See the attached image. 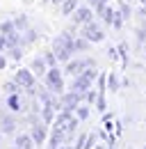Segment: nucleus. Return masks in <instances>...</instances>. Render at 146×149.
<instances>
[{
  "mask_svg": "<svg viewBox=\"0 0 146 149\" xmlns=\"http://www.w3.org/2000/svg\"><path fill=\"white\" fill-rule=\"evenodd\" d=\"M50 2H53V5H62L64 0H50Z\"/></svg>",
  "mask_w": 146,
  "mask_h": 149,
  "instance_id": "obj_32",
  "label": "nucleus"
},
{
  "mask_svg": "<svg viewBox=\"0 0 146 149\" xmlns=\"http://www.w3.org/2000/svg\"><path fill=\"white\" fill-rule=\"evenodd\" d=\"M7 51H9V57H12V60H21V57H23V48H21V44H18V46H9Z\"/></svg>",
  "mask_w": 146,
  "mask_h": 149,
  "instance_id": "obj_22",
  "label": "nucleus"
},
{
  "mask_svg": "<svg viewBox=\"0 0 146 149\" xmlns=\"http://www.w3.org/2000/svg\"><path fill=\"white\" fill-rule=\"evenodd\" d=\"M14 25H16V30H28L30 28V23H28V16L25 14H18V16H14Z\"/></svg>",
  "mask_w": 146,
  "mask_h": 149,
  "instance_id": "obj_15",
  "label": "nucleus"
},
{
  "mask_svg": "<svg viewBox=\"0 0 146 149\" xmlns=\"http://www.w3.org/2000/svg\"><path fill=\"white\" fill-rule=\"evenodd\" d=\"M75 129H78V117H71V119H69V122L64 124V133H66V138H69V140L73 138Z\"/></svg>",
  "mask_w": 146,
  "mask_h": 149,
  "instance_id": "obj_14",
  "label": "nucleus"
},
{
  "mask_svg": "<svg viewBox=\"0 0 146 149\" xmlns=\"http://www.w3.org/2000/svg\"><path fill=\"white\" fill-rule=\"evenodd\" d=\"M142 5H146V0H142Z\"/></svg>",
  "mask_w": 146,
  "mask_h": 149,
  "instance_id": "obj_37",
  "label": "nucleus"
},
{
  "mask_svg": "<svg viewBox=\"0 0 146 149\" xmlns=\"http://www.w3.org/2000/svg\"><path fill=\"white\" fill-rule=\"evenodd\" d=\"M75 117H78V119H87V117H89V108H87V106H78V108H75Z\"/></svg>",
  "mask_w": 146,
  "mask_h": 149,
  "instance_id": "obj_23",
  "label": "nucleus"
},
{
  "mask_svg": "<svg viewBox=\"0 0 146 149\" xmlns=\"http://www.w3.org/2000/svg\"><path fill=\"white\" fill-rule=\"evenodd\" d=\"M14 129H16V119L9 112L0 110V131L2 133H14Z\"/></svg>",
  "mask_w": 146,
  "mask_h": 149,
  "instance_id": "obj_8",
  "label": "nucleus"
},
{
  "mask_svg": "<svg viewBox=\"0 0 146 149\" xmlns=\"http://www.w3.org/2000/svg\"><path fill=\"white\" fill-rule=\"evenodd\" d=\"M110 149H114V142H110Z\"/></svg>",
  "mask_w": 146,
  "mask_h": 149,
  "instance_id": "obj_35",
  "label": "nucleus"
},
{
  "mask_svg": "<svg viewBox=\"0 0 146 149\" xmlns=\"http://www.w3.org/2000/svg\"><path fill=\"white\" fill-rule=\"evenodd\" d=\"M7 48H9V41L5 35H0V51H7Z\"/></svg>",
  "mask_w": 146,
  "mask_h": 149,
  "instance_id": "obj_28",
  "label": "nucleus"
},
{
  "mask_svg": "<svg viewBox=\"0 0 146 149\" xmlns=\"http://www.w3.org/2000/svg\"><path fill=\"white\" fill-rule=\"evenodd\" d=\"M96 103H98V110H101V112L105 110V99H103V96H98V99H96Z\"/></svg>",
  "mask_w": 146,
  "mask_h": 149,
  "instance_id": "obj_29",
  "label": "nucleus"
},
{
  "mask_svg": "<svg viewBox=\"0 0 146 149\" xmlns=\"http://www.w3.org/2000/svg\"><path fill=\"white\" fill-rule=\"evenodd\" d=\"M91 83H94V80L85 78L82 74H78V76H73V85H71V90L85 96V92H87V90H91Z\"/></svg>",
  "mask_w": 146,
  "mask_h": 149,
  "instance_id": "obj_5",
  "label": "nucleus"
},
{
  "mask_svg": "<svg viewBox=\"0 0 146 149\" xmlns=\"http://www.w3.org/2000/svg\"><path fill=\"white\" fill-rule=\"evenodd\" d=\"M46 85H48V90L53 94H64V80H62V71L57 69V67H50L48 71H46Z\"/></svg>",
  "mask_w": 146,
  "mask_h": 149,
  "instance_id": "obj_1",
  "label": "nucleus"
},
{
  "mask_svg": "<svg viewBox=\"0 0 146 149\" xmlns=\"http://www.w3.org/2000/svg\"><path fill=\"white\" fill-rule=\"evenodd\" d=\"M94 21V12H91L89 7H78L75 12H73V23L75 25H85V23H89Z\"/></svg>",
  "mask_w": 146,
  "mask_h": 149,
  "instance_id": "obj_6",
  "label": "nucleus"
},
{
  "mask_svg": "<svg viewBox=\"0 0 146 149\" xmlns=\"http://www.w3.org/2000/svg\"><path fill=\"white\" fill-rule=\"evenodd\" d=\"M89 39L87 37H75V44H73V51H87L89 48Z\"/></svg>",
  "mask_w": 146,
  "mask_h": 149,
  "instance_id": "obj_17",
  "label": "nucleus"
},
{
  "mask_svg": "<svg viewBox=\"0 0 146 149\" xmlns=\"http://www.w3.org/2000/svg\"><path fill=\"white\" fill-rule=\"evenodd\" d=\"M89 2H91V5H96V2H98V0H89Z\"/></svg>",
  "mask_w": 146,
  "mask_h": 149,
  "instance_id": "obj_34",
  "label": "nucleus"
},
{
  "mask_svg": "<svg viewBox=\"0 0 146 149\" xmlns=\"http://www.w3.org/2000/svg\"><path fill=\"white\" fill-rule=\"evenodd\" d=\"M144 149H146V147H144Z\"/></svg>",
  "mask_w": 146,
  "mask_h": 149,
  "instance_id": "obj_38",
  "label": "nucleus"
},
{
  "mask_svg": "<svg viewBox=\"0 0 146 149\" xmlns=\"http://www.w3.org/2000/svg\"><path fill=\"white\" fill-rule=\"evenodd\" d=\"M30 135H32V140L36 145H43L46 142V122H36L32 126V131H30Z\"/></svg>",
  "mask_w": 146,
  "mask_h": 149,
  "instance_id": "obj_9",
  "label": "nucleus"
},
{
  "mask_svg": "<svg viewBox=\"0 0 146 149\" xmlns=\"http://www.w3.org/2000/svg\"><path fill=\"white\" fill-rule=\"evenodd\" d=\"M110 90L114 92V90H119V78H116V74H110Z\"/></svg>",
  "mask_w": 146,
  "mask_h": 149,
  "instance_id": "obj_24",
  "label": "nucleus"
},
{
  "mask_svg": "<svg viewBox=\"0 0 146 149\" xmlns=\"http://www.w3.org/2000/svg\"><path fill=\"white\" fill-rule=\"evenodd\" d=\"M12 149H21V147H16V145H14V147H12Z\"/></svg>",
  "mask_w": 146,
  "mask_h": 149,
  "instance_id": "obj_36",
  "label": "nucleus"
},
{
  "mask_svg": "<svg viewBox=\"0 0 146 149\" xmlns=\"http://www.w3.org/2000/svg\"><path fill=\"white\" fill-rule=\"evenodd\" d=\"M36 30L34 28H28V30H23V44H32V41H36Z\"/></svg>",
  "mask_w": 146,
  "mask_h": 149,
  "instance_id": "obj_18",
  "label": "nucleus"
},
{
  "mask_svg": "<svg viewBox=\"0 0 146 149\" xmlns=\"http://www.w3.org/2000/svg\"><path fill=\"white\" fill-rule=\"evenodd\" d=\"M2 90H5V94L9 96V94H18V90H23V87L18 85L16 80H9V83H5V85H2Z\"/></svg>",
  "mask_w": 146,
  "mask_h": 149,
  "instance_id": "obj_16",
  "label": "nucleus"
},
{
  "mask_svg": "<svg viewBox=\"0 0 146 149\" xmlns=\"http://www.w3.org/2000/svg\"><path fill=\"white\" fill-rule=\"evenodd\" d=\"M43 60H46L48 67H57V62H59L57 55H55V51H46V53H43Z\"/></svg>",
  "mask_w": 146,
  "mask_h": 149,
  "instance_id": "obj_21",
  "label": "nucleus"
},
{
  "mask_svg": "<svg viewBox=\"0 0 146 149\" xmlns=\"http://www.w3.org/2000/svg\"><path fill=\"white\" fill-rule=\"evenodd\" d=\"M119 9H121V16H123V19H130V7L126 5V0L119 5Z\"/></svg>",
  "mask_w": 146,
  "mask_h": 149,
  "instance_id": "obj_25",
  "label": "nucleus"
},
{
  "mask_svg": "<svg viewBox=\"0 0 146 149\" xmlns=\"http://www.w3.org/2000/svg\"><path fill=\"white\" fill-rule=\"evenodd\" d=\"M94 145H96V133H91L89 138H87V142H85V149H94Z\"/></svg>",
  "mask_w": 146,
  "mask_h": 149,
  "instance_id": "obj_27",
  "label": "nucleus"
},
{
  "mask_svg": "<svg viewBox=\"0 0 146 149\" xmlns=\"http://www.w3.org/2000/svg\"><path fill=\"white\" fill-rule=\"evenodd\" d=\"M14 80H16L23 90H28L30 94H34V74H32L30 69H18L16 74H14Z\"/></svg>",
  "mask_w": 146,
  "mask_h": 149,
  "instance_id": "obj_2",
  "label": "nucleus"
},
{
  "mask_svg": "<svg viewBox=\"0 0 146 149\" xmlns=\"http://www.w3.org/2000/svg\"><path fill=\"white\" fill-rule=\"evenodd\" d=\"M7 106H9L12 110H21V108H23V103L18 101L16 94H9V96H7Z\"/></svg>",
  "mask_w": 146,
  "mask_h": 149,
  "instance_id": "obj_19",
  "label": "nucleus"
},
{
  "mask_svg": "<svg viewBox=\"0 0 146 149\" xmlns=\"http://www.w3.org/2000/svg\"><path fill=\"white\" fill-rule=\"evenodd\" d=\"M14 145L21 147V149H34L36 147V142L32 140L30 133H21V135H16V142H14Z\"/></svg>",
  "mask_w": 146,
  "mask_h": 149,
  "instance_id": "obj_11",
  "label": "nucleus"
},
{
  "mask_svg": "<svg viewBox=\"0 0 146 149\" xmlns=\"http://www.w3.org/2000/svg\"><path fill=\"white\" fill-rule=\"evenodd\" d=\"M55 106H41V119L46 122V124H53V119H55Z\"/></svg>",
  "mask_w": 146,
  "mask_h": 149,
  "instance_id": "obj_12",
  "label": "nucleus"
},
{
  "mask_svg": "<svg viewBox=\"0 0 146 149\" xmlns=\"http://www.w3.org/2000/svg\"><path fill=\"white\" fill-rule=\"evenodd\" d=\"M107 55L112 57V60H116V51H114V48H110V51H107Z\"/></svg>",
  "mask_w": 146,
  "mask_h": 149,
  "instance_id": "obj_31",
  "label": "nucleus"
},
{
  "mask_svg": "<svg viewBox=\"0 0 146 149\" xmlns=\"http://www.w3.org/2000/svg\"><path fill=\"white\" fill-rule=\"evenodd\" d=\"M14 30H16L14 21H2V23H0V35H9V32H14Z\"/></svg>",
  "mask_w": 146,
  "mask_h": 149,
  "instance_id": "obj_20",
  "label": "nucleus"
},
{
  "mask_svg": "<svg viewBox=\"0 0 146 149\" xmlns=\"http://www.w3.org/2000/svg\"><path fill=\"white\" fill-rule=\"evenodd\" d=\"M50 67L46 64V60L43 57H34L32 62H30V71L32 74H36V76H46V71H48Z\"/></svg>",
  "mask_w": 146,
  "mask_h": 149,
  "instance_id": "obj_10",
  "label": "nucleus"
},
{
  "mask_svg": "<svg viewBox=\"0 0 146 149\" xmlns=\"http://www.w3.org/2000/svg\"><path fill=\"white\" fill-rule=\"evenodd\" d=\"M87 67H94V60H69L66 62V71L64 74H69V76H78V74H82Z\"/></svg>",
  "mask_w": 146,
  "mask_h": 149,
  "instance_id": "obj_4",
  "label": "nucleus"
},
{
  "mask_svg": "<svg viewBox=\"0 0 146 149\" xmlns=\"http://www.w3.org/2000/svg\"><path fill=\"white\" fill-rule=\"evenodd\" d=\"M59 7H62V14H64V16H71L73 12L78 9V0H64Z\"/></svg>",
  "mask_w": 146,
  "mask_h": 149,
  "instance_id": "obj_13",
  "label": "nucleus"
},
{
  "mask_svg": "<svg viewBox=\"0 0 146 149\" xmlns=\"http://www.w3.org/2000/svg\"><path fill=\"white\" fill-rule=\"evenodd\" d=\"M0 147H2V131H0Z\"/></svg>",
  "mask_w": 146,
  "mask_h": 149,
  "instance_id": "obj_33",
  "label": "nucleus"
},
{
  "mask_svg": "<svg viewBox=\"0 0 146 149\" xmlns=\"http://www.w3.org/2000/svg\"><path fill=\"white\" fill-rule=\"evenodd\" d=\"M80 101H82V94L78 92H69V94H62V106L66 108V110H75L78 106H80Z\"/></svg>",
  "mask_w": 146,
  "mask_h": 149,
  "instance_id": "obj_7",
  "label": "nucleus"
},
{
  "mask_svg": "<svg viewBox=\"0 0 146 149\" xmlns=\"http://www.w3.org/2000/svg\"><path fill=\"white\" fill-rule=\"evenodd\" d=\"M85 99H87L89 103H94V101L98 99V92H94V90H87V92H85Z\"/></svg>",
  "mask_w": 146,
  "mask_h": 149,
  "instance_id": "obj_26",
  "label": "nucleus"
},
{
  "mask_svg": "<svg viewBox=\"0 0 146 149\" xmlns=\"http://www.w3.org/2000/svg\"><path fill=\"white\" fill-rule=\"evenodd\" d=\"M82 37H87L89 41L98 44V41H103V39H105V35H103V30H101L94 21H89V23H85V25H82Z\"/></svg>",
  "mask_w": 146,
  "mask_h": 149,
  "instance_id": "obj_3",
  "label": "nucleus"
},
{
  "mask_svg": "<svg viewBox=\"0 0 146 149\" xmlns=\"http://www.w3.org/2000/svg\"><path fill=\"white\" fill-rule=\"evenodd\" d=\"M5 67H7V60H5V55H0V71H2Z\"/></svg>",
  "mask_w": 146,
  "mask_h": 149,
  "instance_id": "obj_30",
  "label": "nucleus"
}]
</instances>
